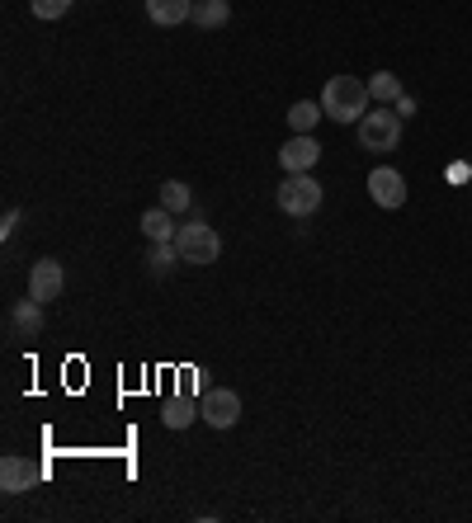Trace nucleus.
<instances>
[{
	"mask_svg": "<svg viewBox=\"0 0 472 523\" xmlns=\"http://www.w3.org/2000/svg\"><path fill=\"white\" fill-rule=\"evenodd\" d=\"M369 85L359 81V76H331L326 90H321V109L331 123H359V118L369 114Z\"/></svg>",
	"mask_w": 472,
	"mask_h": 523,
	"instance_id": "f257e3e1",
	"label": "nucleus"
},
{
	"mask_svg": "<svg viewBox=\"0 0 472 523\" xmlns=\"http://www.w3.org/2000/svg\"><path fill=\"white\" fill-rule=\"evenodd\" d=\"M359 147L373 151V156H388V151L402 147V114L388 109V104H378L369 114L359 118Z\"/></svg>",
	"mask_w": 472,
	"mask_h": 523,
	"instance_id": "f03ea898",
	"label": "nucleus"
},
{
	"mask_svg": "<svg viewBox=\"0 0 472 523\" xmlns=\"http://www.w3.org/2000/svg\"><path fill=\"white\" fill-rule=\"evenodd\" d=\"M175 250H180V260L185 264H218L222 255V236L203 217H194V222H185V227L175 231Z\"/></svg>",
	"mask_w": 472,
	"mask_h": 523,
	"instance_id": "7ed1b4c3",
	"label": "nucleus"
},
{
	"mask_svg": "<svg viewBox=\"0 0 472 523\" xmlns=\"http://www.w3.org/2000/svg\"><path fill=\"white\" fill-rule=\"evenodd\" d=\"M321 184L312 180V170H303V175H288L284 184H279V194H274V203H279V213L288 217H312L321 208Z\"/></svg>",
	"mask_w": 472,
	"mask_h": 523,
	"instance_id": "20e7f679",
	"label": "nucleus"
},
{
	"mask_svg": "<svg viewBox=\"0 0 472 523\" xmlns=\"http://www.w3.org/2000/svg\"><path fill=\"white\" fill-rule=\"evenodd\" d=\"M199 420L213 429H232L236 420H241V396H236L232 387H208V392L199 396Z\"/></svg>",
	"mask_w": 472,
	"mask_h": 523,
	"instance_id": "39448f33",
	"label": "nucleus"
},
{
	"mask_svg": "<svg viewBox=\"0 0 472 523\" xmlns=\"http://www.w3.org/2000/svg\"><path fill=\"white\" fill-rule=\"evenodd\" d=\"M369 198L383 208V213L406 208V175L402 170H392V165H373L369 170Z\"/></svg>",
	"mask_w": 472,
	"mask_h": 523,
	"instance_id": "423d86ee",
	"label": "nucleus"
},
{
	"mask_svg": "<svg viewBox=\"0 0 472 523\" xmlns=\"http://www.w3.org/2000/svg\"><path fill=\"white\" fill-rule=\"evenodd\" d=\"M62 288H67V269L57 260H38L34 269H29V297H34V302L48 307V302L62 297Z\"/></svg>",
	"mask_w": 472,
	"mask_h": 523,
	"instance_id": "0eeeda50",
	"label": "nucleus"
},
{
	"mask_svg": "<svg viewBox=\"0 0 472 523\" xmlns=\"http://www.w3.org/2000/svg\"><path fill=\"white\" fill-rule=\"evenodd\" d=\"M43 481V472H38L29 458H19V453H5L0 458V491L5 495H24L29 486H38Z\"/></svg>",
	"mask_w": 472,
	"mask_h": 523,
	"instance_id": "6e6552de",
	"label": "nucleus"
},
{
	"mask_svg": "<svg viewBox=\"0 0 472 523\" xmlns=\"http://www.w3.org/2000/svg\"><path fill=\"white\" fill-rule=\"evenodd\" d=\"M317 161H321V147L312 132H293L284 142V151H279V165H284L288 175H303V170H312Z\"/></svg>",
	"mask_w": 472,
	"mask_h": 523,
	"instance_id": "1a4fd4ad",
	"label": "nucleus"
},
{
	"mask_svg": "<svg viewBox=\"0 0 472 523\" xmlns=\"http://www.w3.org/2000/svg\"><path fill=\"white\" fill-rule=\"evenodd\" d=\"M194 5L199 0H147V19L156 29H180V24L194 19Z\"/></svg>",
	"mask_w": 472,
	"mask_h": 523,
	"instance_id": "9d476101",
	"label": "nucleus"
},
{
	"mask_svg": "<svg viewBox=\"0 0 472 523\" xmlns=\"http://www.w3.org/2000/svg\"><path fill=\"white\" fill-rule=\"evenodd\" d=\"M10 330H15V335H24V340H34L38 330H43V302L24 297V302L10 311Z\"/></svg>",
	"mask_w": 472,
	"mask_h": 523,
	"instance_id": "9b49d317",
	"label": "nucleus"
},
{
	"mask_svg": "<svg viewBox=\"0 0 472 523\" xmlns=\"http://www.w3.org/2000/svg\"><path fill=\"white\" fill-rule=\"evenodd\" d=\"M194 420H199V401H189V396H175V401L161 406V425L166 429H189Z\"/></svg>",
	"mask_w": 472,
	"mask_h": 523,
	"instance_id": "f8f14e48",
	"label": "nucleus"
},
{
	"mask_svg": "<svg viewBox=\"0 0 472 523\" xmlns=\"http://www.w3.org/2000/svg\"><path fill=\"white\" fill-rule=\"evenodd\" d=\"M175 213H166V208H161V203H156L152 213H142V236H147V241H175Z\"/></svg>",
	"mask_w": 472,
	"mask_h": 523,
	"instance_id": "ddd939ff",
	"label": "nucleus"
},
{
	"mask_svg": "<svg viewBox=\"0 0 472 523\" xmlns=\"http://www.w3.org/2000/svg\"><path fill=\"white\" fill-rule=\"evenodd\" d=\"M326 118V109H321V99H298L293 109H288V128L293 132H312Z\"/></svg>",
	"mask_w": 472,
	"mask_h": 523,
	"instance_id": "4468645a",
	"label": "nucleus"
},
{
	"mask_svg": "<svg viewBox=\"0 0 472 523\" xmlns=\"http://www.w3.org/2000/svg\"><path fill=\"white\" fill-rule=\"evenodd\" d=\"M369 95H373V104H397L406 90H402V81H397L392 71H373V76H369Z\"/></svg>",
	"mask_w": 472,
	"mask_h": 523,
	"instance_id": "2eb2a0df",
	"label": "nucleus"
},
{
	"mask_svg": "<svg viewBox=\"0 0 472 523\" xmlns=\"http://www.w3.org/2000/svg\"><path fill=\"white\" fill-rule=\"evenodd\" d=\"M161 208H166V213H189V208H194V194H189V184L185 180H166L161 184Z\"/></svg>",
	"mask_w": 472,
	"mask_h": 523,
	"instance_id": "dca6fc26",
	"label": "nucleus"
},
{
	"mask_svg": "<svg viewBox=\"0 0 472 523\" xmlns=\"http://www.w3.org/2000/svg\"><path fill=\"white\" fill-rule=\"evenodd\" d=\"M227 19H232V5H227V0H199V5H194V24H199V29H222Z\"/></svg>",
	"mask_w": 472,
	"mask_h": 523,
	"instance_id": "f3484780",
	"label": "nucleus"
},
{
	"mask_svg": "<svg viewBox=\"0 0 472 523\" xmlns=\"http://www.w3.org/2000/svg\"><path fill=\"white\" fill-rule=\"evenodd\" d=\"M147 264H152L156 274H166L170 264H180V250H175V241H152V255H147Z\"/></svg>",
	"mask_w": 472,
	"mask_h": 523,
	"instance_id": "a211bd4d",
	"label": "nucleus"
},
{
	"mask_svg": "<svg viewBox=\"0 0 472 523\" xmlns=\"http://www.w3.org/2000/svg\"><path fill=\"white\" fill-rule=\"evenodd\" d=\"M34 19H62L71 10V0H29Z\"/></svg>",
	"mask_w": 472,
	"mask_h": 523,
	"instance_id": "6ab92c4d",
	"label": "nucleus"
},
{
	"mask_svg": "<svg viewBox=\"0 0 472 523\" xmlns=\"http://www.w3.org/2000/svg\"><path fill=\"white\" fill-rule=\"evenodd\" d=\"M392 109H397V114H402V118H411V114H416V99H411V95H402V99H397V104H392Z\"/></svg>",
	"mask_w": 472,
	"mask_h": 523,
	"instance_id": "aec40b11",
	"label": "nucleus"
},
{
	"mask_svg": "<svg viewBox=\"0 0 472 523\" xmlns=\"http://www.w3.org/2000/svg\"><path fill=\"white\" fill-rule=\"evenodd\" d=\"M15 227H19V208H10V213H5V227H0V236H15Z\"/></svg>",
	"mask_w": 472,
	"mask_h": 523,
	"instance_id": "412c9836",
	"label": "nucleus"
}]
</instances>
